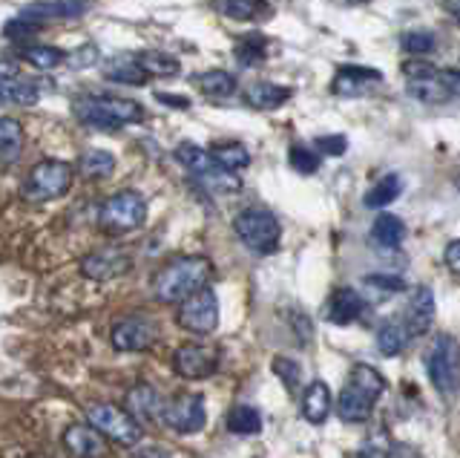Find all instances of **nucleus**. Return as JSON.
<instances>
[{
    "instance_id": "obj_22",
    "label": "nucleus",
    "mask_w": 460,
    "mask_h": 458,
    "mask_svg": "<svg viewBox=\"0 0 460 458\" xmlns=\"http://www.w3.org/2000/svg\"><path fill=\"white\" fill-rule=\"evenodd\" d=\"M121 409H124L136 424H144V421L158 418V412H162V398H158V392L153 390L150 383H136L133 390L127 392Z\"/></svg>"
},
{
    "instance_id": "obj_8",
    "label": "nucleus",
    "mask_w": 460,
    "mask_h": 458,
    "mask_svg": "<svg viewBox=\"0 0 460 458\" xmlns=\"http://www.w3.org/2000/svg\"><path fill=\"white\" fill-rule=\"evenodd\" d=\"M72 188V165L61 159H43L38 162L23 179V199L26 202H52V199L66 196Z\"/></svg>"
},
{
    "instance_id": "obj_4",
    "label": "nucleus",
    "mask_w": 460,
    "mask_h": 458,
    "mask_svg": "<svg viewBox=\"0 0 460 458\" xmlns=\"http://www.w3.org/2000/svg\"><path fill=\"white\" fill-rule=\"evenodd\" d=\"M402 76H406V93L420 104H449L460 90L457 69H438L420 58L402 64Z\"/></svg>"
},
{
    "instance_id": "obj_33",
    "label": "nucleus",
    "mask_w": 460,
    "mask_h": 458,
    "mask_svg": "<svg viewBox=\"0 0 460 458\" xmlns=\"http://www.w3.org/2000/svg\"><path fill=\"white\" fill-rule=\"evenodd\" d=\"M227 429L236 436H256L259 429H262V415H259L256 407L239 404L227 412Z\"/></svg>"
},
{
    "instance_id": "obj_37",
    "label": "nucleus",
    "mask_w": 460,
    "mask_h": 458,
    "mask_svg": "<svg viewBox=\"0 0 460 458\" xmlns=\"http://www.w3.org/2000/svg\"><path fill=\"white\" fill-rule=\"evenodd\" d=\"M268 55V40L265 38H256V35H248V38H239L236 44V58L242 67H256L262 64Z\"/></svg>"
},
{
    "instance_id": "obj_7",
    "label": "nucleus",
    "mask_w": 460,
    "mask_h": 458,
    "mask_svg": "<svg viewBox=\"0 0 460 458\" xmlns=\"http://www.w3.org/2000/svg\"><path fill=\"white\" fill-rule=\"evenodd\" d=\"M147 222V199L138 191H119L112 193L98 213V225L101 231L110 237H121V234H133Z\"/></svg>"
},
{
    "instance_id": "obj_10",
    "label": "nucleus",
    "mask_w": 460,
    "mask_h": 458,
    "mask_svg": "<svg viewBox=\"0 0 460 458\" xmlns=\"http://www.w3.org/2000/svg\"><path fill=\"white\" fill-rule=\"evenodd\" d=\"M426 372L431 386L440 395H457V378H460V361H457V337L455 335H438L426 355Z\"/></svg>"
},
{
    "instance_id": "obj_31",
    "label": "nucleus",
    "mask_w": 460,
    "mask_h": 458,
    "mask_svg": "<svg viewBox=\"0 0 460 458\" xmlns=\"http://www.w3.org/2000/svg\"><path fill=\"white\" fill-rule=\"evenodd\" d=\"M115 170V156L110 150H86L78 159V174L84 179H107Z\"/></svg>"
},
{
    "instance_id": "obj_15",
    "label": "nucleus",
    "mask_w": 460,
    "mask_h": 458,
    "mask_svg": "<svg viewBox=\"0 0 460 458\" xmlns=\"http://www.w3.org/2000/svg\"><path fill=\"white\" fill-rule=\"evenodd\" d=\"M129 268H133V256H129L124 248H115V246L95 248L81 260V274L86 280H95V283L115 280V277L127 274Z\"/></svg>"
},
{
    "instance_id": "obj_27",
    "label": "nucleus",
    "mask_w": 460,
    "mask_h": 458,
    "mask_svg": "<svg viewBox=\"0 0 460 458\" xmlns=\"http://www.w3.org/2000/svg\"><path fill=\"white\" fill-rule=\"evenodd\" d=\"M210 159L216 165H222L225 170H242L251 165V150L242 145V141H219V145H210Z\"/></svg>"
},
{
    "instance_id": "obj_44",
    "label": "nucleus",
    "mask_w": 460,
    "mask_h": 458,
    "mask_svg": "<svg viewBox=\"0 0 460 458\" xmlns=\"http://www.w3.org/2000/svg\"><path fill=\"white\" fill-rule=\"evenodd\" d=\"M460 242L457 239H452L449 242V246H446V256H443V260H446V268H449L452 271V277H460Z\"/></svg>"
},
{
    "instance_id": "obj_11",
    "label": "nucleus",
    "mask_w": 460,
    "mask_h": 458,
    "mask_svg": "<svg viewBox=\"0 0 460 458\" xmlns=\"http://www.w3.org/2000/svg\"><path fill=\"white\" fill-rule=\"evenodd\" d=\"M172 433L179 436H196L199 429H205L208 424V409H205V398L199 392H179L172 395L167 404H162V412H158Z\"/></svg>"
},
{
    "instance_id": "obj_18",
    "label": "nucleus",
    "mask_w": 460,
    "mask_h": 458,
    "mask_svg": "<svg viewBox=\"0 0 460 458\" xmlns=\"http://www.w3.org/2000/svg\"><path fill=\"white\" fill-rule=\"evenodd\" d=\"M90 12L86 0H38V4H29L21 18L32 21V23H47V21H75Z\"/></svg>"
},
{
    "instance_id": "obj_40",
    "label": "nucleus",
    "mask_w": 460,
    "mask_h": 458,
    "mask_svg": "<svg viewBox=\"0 0 460 458\" xmlns=\"http://www.w3.org/2000/svg\"><path fill=\"white\" fill-rule=\"evenodd\" d=\"M273 369H277V375L282 378V383L288 386V390H296L299 378H302L296 361H291V357H277V361H273Z\"/></svg>"
},
{
    "instance_id": "obj_2",
    "label": "nucleus",
    "mask_w": 460,
    "mask_h": 458,
    "mask_svg": "<svg viewBox=\"0 0 460 458\" xmlns=\"http://www.w3.org/2000/svg\"><path fill=\"white\" fill-rule=\"evenodd\" d=\"M385 392V378L377 366L354 364L342 392L337 398V415L345 424H363L371 418L380 395Z\"/></svg>"
},
{
    "instance_id": "obj_28",
    "label": "nucleus",
    "mask_w": 460,
    "mask_h": 458,
    "mask_svg": "<svg viewBox=\"0 0 460 458\" xmlns=\"http://www.w3.org/2000/svg\"><path fill=\"white\" fill-rule=\"evenodd\" d=\"M222 12L230 21H265L273 15L268 0H222Z\"/></svg>"
},
{
    "instance_id": "obj_45",
    "label": "nucleus",
    "mask_w": 460,
    "mask_h": 458,
    "mask_svg": "<svg viewBox=\"0 0 460 458\" xmlns=\"http://www.w3.org/2000/svg\"><path fill=\"white\" fill-rule=\"evenodd\" d=\"M129 458H170V453H164L162 447H138Z\"/></svg>"
},
{
    "instance_id": "obj_14",
    "label": "nucleus",
    "mask_w": 460,
    "mask_h": 458,
    "mask_svg": "<svg viewBox=\"0 0 460 458\" xmlns=\"http://www.w3.org/2000/svg\"><path fill=\"white\" fill-rule=\"evenodd\" d=\"M110 340L119 352H147L158 340V328L153 320L133 314V318H121L112 323Z\"/></svg>"
},
{
    "instance_id": "obj_41",
    "label": "nucleus",
    "mask_w": 460,
    "mask_h": 458,
    "mask_svg": "<svg viewBox=\"0 0 460 458\" xmlns=\"http://www.w3.org/2000/svg\"><path fill=\"white\" fill-rule=\"evenodd\" d=\"M40 32V23H32V21H26V18H14L4 26V35L12 38V40H26V38H32Z\"/></svg>"
},
{
    "instance_id": "obj_3",
    "label": "nucleus",
    "mask_w": 460,
    "mask_h": 458,
    "mask_svg": "<svg viewBox=\"0 0 460 458\" xmlns=\"http://www.w3.org/2000/svg\"><path fill=\"white\" fill-rule=\"evenodd\" d=\"M75 119L95 130H121L127 124H141L147 110H144L133 98L119 95H78L72 102Z\"/></svg>"
},
{
    "instance_id": "obj_19",
    "label": "nucleus",
    "mask_w": 460,
    "mask_h": 458,
    "mask_svg": "<svg viewBox=\"0 0 460 458\" xmlns=\"http://www.w3.org/2000/svg\"><path fill=\"white\" fill-rule=\"evenodd\" d=\"M323 314H325L328 323L349 326V323H357L366 314V300L359 297L354 289H334L325 300Z\"/></svg>"
},
{
    "instance_id": "obj_23",
    "label": "nucleus",
    "mask_w": 460,
    "mask_h": 458,
    "mask_svg": "<svg viewBox=\"0 0 460 458\" xmlns=\"http://www.w3.org/2000/svg\"><path fill=\"white\" fill-rule=\"evenodd\" d=\"M291 95H294L291 87H282V84H273V81H256L244 90V104L268 112V110H279L282 104H288Z\"/></svg>"
},
{
    "instance_id": "obj_29",
    "label": "nucleus",
    "mask_w": 460,
    "mask_h": 458,
    "mask_svg": "<svg viewBox=\"0 0 460 458\" xmlns=\"http://www.w3.org/2000/svg\"><path fill=\"white\" fill-rule=\"evenodd\" d=\"M371 237L383 248H397L400 242L406 239V225H402V220L394 217V213H380L371 225Z\"/></svg>"
},
{
    "instance_id": "obj_38",
    "label": "nucleus",
    "mask_w": 460,
    "mask_h": 458,
    "mask_svg": "<svg viewBox=\"0 0 460 458\" xmlns=\"http://www.w3.org/2000/svg\"><path fill=\"white\" fill-rule=\"evenodd\" d=\"M104 78L112 81V84H129V87H141V84H147V76L141 73L136 67V61H127V64H110L104 69Z\"/></svg>"
},
{
    "instance_id": "obj_24",
    "label": "nucleus",
    "mask_w": 460,
    "mask_h": 458,
    "mask_svg": "<svg viewBox=\"0 0 460 458\" xmlns=\"http://www.w3.org/2000/svg\"><path fill=\"white\" fill-rule=\"evenodd\" d=\"M133 61H136V67H138L147 78H176V76L181 73L179 58H172L170 52H162V49L138 52Z\"/></svg>"
},
{
    "instance_id": "obj_47",
    "label": "nucleus",
    "mask_w": 460,
    "mask_h": 458,
    "mask_svg": "<svg viewBox=\"0 0 460 458\" xmlns=\"http://www.w3.org/2000/svg\"><path fill=\"white\" fill-rule=\"evenodd\" d=\"M155 98L162 104H172V107H190V102L187 98H172V95H167V93H155Z\"/></svg>"
},
{
    "instance_id": "obj_49",
    "label": "nucleus",
    "mask_w": 460,
    "mask_h": 458,
    "mask_svg": "<svg viewBox=\"0 0 460 458\" xmlns=\"http://www.w3.org/2000/svg\"><path fill=\"white\" fill-rule=\"evenodd\" d=\"M446 9L452 12V18H457V0H446Z\"/></svg>"
},
{
    "instance_id": "obj_25",
    "label": "nucleus",
    "mask_w": 460,
    "mask_h": 458,
    "mask_svg": "<svg viewBox=\"0 0 460 458\" xmlns=\"http://www.w3.org/2000/svg\"><path fill=\"white\" fill-rule=\"evenodd\" d=\"M409 343H411V335H409V328L402 326L400 318L385 320V323L377 328V349H380V355H385V357L400 355L402 349L409 346Z\"/></svg>"
},
{
    "instance_id": "obj_17",
    "label": "nucleus",
    "mask_w": 460,
    "mask_h": 458,
    "mask_svg": "<svg viewBox=\"0 0 460 458\" xmlns=\"http://www.w3.org/2000/svg\"><path fill=\"white\" fill-rule=\"evenodd\" d=\"M400 320H402V326L409 328L411 340L426 335L431 328V323H435V292H431L429 285H417Z\"/></svg>"
},
{
    "instance_id": "obj_32",
    "label": "nucleus",
    "mask_w": 460,
    "mask_h": 458,
    "mask_svg": "<svg viewBox=\"0 0 460 458\" xmlns=\"http://www.w3.org/2000/svg\"><path fill=\"white\" fill-rule=\"evenodd\" d=\"M402 193V179L397 176V174H388V176H383L374 188L366 193V208H371V211H383V208H388L394 202V199Z\"/></svg>"
},
{
    "instance_id": "obj_9",
    "label": "nucleus",
    "mask_w": 460,
    "mask_h": 458,
    "mask_svg": "<svg viewBox=\"0 0 460 458\" xmlns=\"http://www.w3.org/2000/svg\"><path fill=\"white\" fill-rule=\"evenodd\" d=\"M86 421H90V427L101 438L119 444V447H136V444L141 441V436H144L141 424H136L121 407H115V404L90 407V409H86Z\"/></svg>"
},
{
    "instance_id": "obj_36",
    "label": "nucleus",
    "mask_w": 460,
    "mask_h": 458,
    "mask_svg": "<svg viewBox=\"0 0 460 458\" xmlns=\"http://www.w3.org/2000/svg\"><path fill=\"white\" fill-rule=\"evenodd\" d=\"M0 102L6 104H35L38 87L26 81H0Z\"/></svg>"
},
{
    "instance_id": "obj_5",
    "label": "nucleus",
    "mask_w": 460,
    "mask_h": 458,
    "mask_svg": "<svg viewBox=\"0 0 460 458\" xmlns=\"http://www.w3.org/2000/svg\"><path fill=\"white\" fill-rule=\"evenodd\" d=\"M176 159L187 174H190L199 184H205L210 193H236L242 188V179L234 174V170H225L222 165H216L205 148L181 141L176 148Z\"/></svg>"
},
{
    "instance_id": "obj_26",
    "label": "nucleus",
    "mask_w": 460,
    "mask_h": 458,
    "mask_svg": "<svg viewBox=\"0 0 460 458\" xmlns=\"http://www.w3.org/2000/svg\"><path fill=\"white\" fill-rule=\"evenodd\" d=\"M23 150V124L18 119H0V165H12Z\"/></svg>"
},
{
    "instance_id": "obj_42",
    "label": "nucleus",
    "mask_w": 460,
    "mask_h": 458,
    "mask_svg": "<svg viewBox=\"0 0 460 458\" xmlns=\"http://www.w3.org/2000/svg\"><path fill=\"white\" fill-rule=\"evenodd\" d=\"M345 148H349L345 136H323V139H316V150L325 153V156H342Z\"/></svg>"
},
{
    "instance_id": "obj_39",
    "label": "nucleus",
    "mask_w": 460,
    "mask_h": 458,
    "mask_svg": "<svg viewBox=\"0 0 460 458\" xmlns=\"http://www.w3.org/2000/svg\"><path fill=\"white\" fill-rule=\"evenodd\" d=\"M288 162H291V167L296 170V174H316L320 170V162L323 156L311 150V148H302V145H294L291 150H288Z\"/></svg>"
},
{
    "instance_id": "obj_20",
    "label": "nucleus",
    "mask_w": 460,
    "mask_h": 458,
    "mask_svg": "<svg viewBox=\"0 0 460 458\" xmlns=\"http://www.w3.org/2000/svg\"><path fill=\"white\" fill-rule=\"evenodd\" d=\"M64 447L72 458H104L107 441L101 438L90 424H72L64 429Z\"/></svg>"
},
{
    "instance_id": "obj_6",
    "label": "nucleus",
    "mask_w": 460,
    "mask_h": 458,
    "mask_svg": "<svg viewBox=\"0 0 460 458\" xmlns=\"http://www.w3.org/2000/svg\"><path fill=\"white\" fill-rule=\"evenodd\" d=\"M234 228L239 242L248 251L259 256H270L273 251H279L282 225L277 220V213H270L268 208H244L234 220Z\"/></svg>"
},
{
    "instance_id": "obj_34",
    "label": "nucleus",
    "mask_w": 460,
    "mask_h": 458,
    "mask_svg": "<svg viewBox=\"0 0 460 458\" xmlns=\"http://www.w3.org/2000/svg\"><path fill=\"white\" fill-rule=\"evenodd\" d=\"M21 58L26 64H32L35 69H55L66 61V52L58 47H49V44H32V47L21 49Z\"/></svg>"
},
{
    "instance_id": "obj_30",
    "label": "nucleus",
    "mask_w": 460,
    "mask_h": 458,
    "mask_svg": "<svg viewBox=\"0 0 460 458\" xmlns=\"http://www.w3.org/2000/svg\"><path fill=\"white\" fill-rule=\"evenodd\" d=\"M196 87L210 98H227L236 93V78L227 69H208V73L196 76Z\"/></svg>"
},
{
    "instance_id": "obj_1",
    "label": "nucleus",
    "mask_w": 460,
    "mask_h": 458,
    "mask_svg": "<svg viewBox=\"0 0 460 458\" xmlns=\"http://www.w3.org/2000/svg\"><path fill=\"white\" fill-rule=\"evenodd\" d=\"M213 277V263L201 254L176 256L167 265H162L153 277V294L162 303H184L187 297L208 289Z\"/></svg>"
},
{
    "instance_id": "obj_12",
    "label": "nucleus",
    "mask_w": 460,
    "mask_h": 458,
    "mask_svg": "<svg viewBox=\"0 0 460 458\" xmlns=\"http://www.w3.org/2000/svg\"><path fill=\"white\" fill-rule=\"evenodd\" d=\"M176 320L184 332H193L201 337L213 335L216 326H219V297H216L213 289H201L199 294L187 297L184 303H179Z\"/></svg>"
},
{
    "instance_id": "obj_21",
    "label": "nucleus",
    "mask_w": 460,
    "mask_h": 458,
    "mask_svg": "<svg viewBox=\"0 0 460 458\" xmlns=\"http://www.w3.org/2000/svg\"><path fill=\"white\" fill-rule=\"evenodd\" d=\"M331 407H334V398H331V390L325 381H311L305 390H302L299 398V415L305 418L308 424H325Z\"/></svg>"
},
{
    "instance_id": "obj_43",
    "label": "nucleus",
    "mask_w": 460,
    "mask_h": 458,
    "mask_svg": "<svg viewBox=\"0 0 460 458\" xmlns=\"http://www.w3.org/2000/svg\"><path fill=\"white\" fill-rule=\"evenodd\" d=\"M366 283L371 285V289H383V292H402L406 289V283H402L400 277H383V274H368Z\"/></svg>"
},
{
    "instance_id": "obj_13",
    "label": "nucleus",
    "mask_w": 460,
    "mask_h": 458,
    "mask_svg": "<svg viewBox=\"0 0 460 458\" xmlns=\"http://www.w3.org/2000/svg\"><path fill=\"white\" fill-rule=\"evenodd\" d=\"M219 364H222L219 349L208 346V343H196V340L181 343L176 355H172V369L187 381H205V378L216 375Z\"/></svg>"
},
{
    "instance_id": "obj_35",
    "label": "nucleus",
    "mask_w": 460,
    "mask_h": 458,
    "mask_svg": "<svg viewBox=\"0 0 460 458\" xmlns=\"http://www.w3.org/2000/svg\"><path fill=\"white\" fill-rule=\"evenodd\" d=\"M400 47L409 55H414V58H420V55H431L438 49V38L429 30H411L400 35Z\"/></svg>"
},
{
    "instance_id": "obj_46",
    "label": "nucleus",
    "mask_w": 460,
    "mask_h": 458,
    "mask_svg": "<svg viewBox=\"0 0 460 458\" xmlns=\"http://www.w3.org/2000/svg\"><path fill=\"white\" fill-rule=\"evenodd\" d=\"M0 81H18V67L9 61H0Z\"/></svg>"
},
{
    "instance_id": "obj_16",
    "label": "nucleus",
    "mask_w": 460,
    "mask_h": 458,
    "mask_svg": "<svg viewBox=\"0 0 460 458\" xmlns=\"http://www.w3.org/2000/svg\"><path fill=\"white\" fill-rule=\"evenodd\" d=\"M383 84V73L371 67H359V64H342L337 69L334 81H331V93L340 98H359L371 93V87Z\"/></svg>"
},
{
    "instance_id": "obj_48",
    "label": "nucleus",
    "mask_w": 460,
    "mask_h": 458,
    "mask_svg": "<svg viewBox=\"0 0 460 458\" xmlns=\"http://www.w3.org/2000/svg\"><path fill=\"white\" fill-rule=\"evenodd\" d=\"M345 6H363V4H371V0H340Z\"/></svg>"
}]
</instances>
